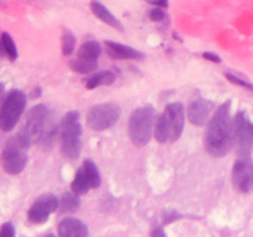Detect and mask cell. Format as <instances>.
Masks as SVG:
<instances>
[{"label": "cell", "instance_id": "cell-3", "mask_svg": "<svg viewBox=\"0 0 253 237\" xmlns=\"http://www.w3.org/2000/svg\"><path fill=\"white\" fill-rule=\"evenodd\" d=\"M61 152L67 159L76 160L82 151V125L79 113L73 110L66 114L59 126Z\"/></svg>", "mask_w": 253, "mask_h": 237}, {"label": "cell", "instance_id": "cell-16", "mask_svg": "<svg viewBox=\"0 0 253 237\" xmlns=\"http://www.w3.org/2000/svg\"><path fill=\"white\" fill-rule=\"evenodd\" d=\"M90 9L93 11V14L98 17L99 20H101L103 22L108 24L109 26L114 27V29L119 30V31H124V26L120 21L118 20V17L110 12V10L105 6L104 4H101L98 0H93L90 2Z\"/></svg>", "mask_w": 253, "mask_h": 237}, {"label": "cell", "instance_id": "cell-7", "mask_svg": "<svg viewBox=\"0 0 253 237\" xmlns=\"http://www.w3.org/2000/svg\"><path fill=\"white\" fill-rule=\"evenodd\" d=\"M26 94L20 89H14L7 94L0 110V128L4 132L15 128L26 109Z\"/></svg>", "mask_w": 253, "mask_h": 237}, {"label": "cell", "instance_id": "cell-21", "mask_svg": "<svg viewBox=\"0 0 253 237\" xmlns=\"http://www.w3.org/2000/svg\"><path fill=\"white\" fill-rule=\"evenodd\" d=\"M0 42H1V51L10 61H15L19 57V53H17L16 44H15L14 40L10 36L7 32H2L1 39H0Z\"/></svg>", "mask_w": 253, "mask_h": 237}, {"label": "cell", "instance_id": "cell-22", "mask_svg": "<svg viewBox=\"0 0 253 237\" xmlns=\"http://www.w3.org/2000/svg\"><path fill=\"white\" fill-rule=\"evenodd\" d=\"M76 48V36L69 30H63L62 34V53L63 56L69 57L73 54Z\"/></svg>", "mask_w": 253, "mask_h": 237}, {"label": "cell", "instance_id": "cell-17", "mask_svg": "<svg viewBox=\"0 0 253 237\" xmlns=\"http://www.w3.org/2000/svg\"><path fill=\"white\" fill-rule=\"evenodd\" d=\"M115 80L116 74L113 71H103L89 77L85 81V86L86 89L91 90V89H95L101 85H111L115 83Z\"/></svg>", "mask_w": 253, "mask_h": 237}, {"label": "cell", "instance_id": "cell-28", "mask_svg": "<svg viewBox=\"0 0 253 237\" xmlns=\"http://www.w3.org/2000/svg\"><path fill=\"white\" fill-rule=\"evenodd\" d=\"M147 2L150 4L156 5V6H160V7H167L168 6V0H147Z\"/></svg>", "mask_w": 253, "mask_h": 237}, {"label": "cell", "instance_id": "cell-27", "mask_svg": "<svg viewBox=\"0 0 253 237\" xmlns=\"http://www.w3.org/2000/svg\"><path fill=\"white\" fill-rule=\"evenodd\" d=\"M203 58L207 59V61L214 62V63H221V58L217 54L211 53V52H204L203 53Z\"/></svg>", "mask_w": 253, "mask_h": 237}, {"label": "cell", "instance_id": "cell-5", "mask_svg": "<svg viewBox=\"0 0 253 237\" xmlns=\"http://www.w3.org/2000/svg\"><path fill=\"white\" fill-rule=\"evenodd\" d=\"M49 123V110L43 104L34 106L31 110L27 113L22 123L21 130L17 132V135L25 141L29 146L35 145L40 142L43 138L44 133L48 130Z\"/></svg>", "mask_w": 253, "mask_h": 237}, {"label": "cell", "instance_id": "cell-25", "mask_svg": "<svg viewBox=\"0 0 253 237\" xmlns=\"http://www.w3.org/2000/svg\"><path fill=\"white\" fill-rule=\"evenodd\" d=\"M1 237H14L15 236V227L11 222H5L2 224L1 230H0Z\"/></svg>", "mask_w": 253, "mask_h": 237}, {"label": "cell", "instance_id": "cell-18", "mask_svg": "<svg viewBox=\"0 0 253 237\" xmlns=\"http://www.w3.org/2000/svg\"><path fill=\"white\" fill-rule=\"evenodd\" d=\"M81 206V199L79 195L76 193H64L61 198H59V211L62 214H72L76 212Z\"/></svg>", "mask_w": 253, "mask_h": 237}, {"label": "cell", "instance_id": "cell-13", "mask_svg": "<svg viewBox=\"0 0 253 237\" xmlns=\"http://www.w3.org/2000/svg\"><path fill=\"white\" fill-rule=\"evenodd\" d=\"M212 110V103L205 100L204 98H197L190 101L188 106V120L194 126L202 127L207 125L210 120V114Z\"/></svg>", "mask_w": 253, "mask_h": 237}, {"label": "cell", "instance_id": "cell-15", "mask_svg": "<svg viewBox=\"0 0 253 237\" xmlns=\"http://www.w3.org/2000/svg\"><path fill=\"white\" fill-rule=\"evenodd\" d=\"M108 54L114 59H143L145 54L133 47L118 43L114 41H105Z\"/></svg>", "mask_w": 253, "mask_h": 237}, {"label": "cell", "instance_id": "cell-1", "mask_svg": "<svg viewBox=\"0 0 253 237\" xmlns=\"http://www.w3.org/2000/svg\"><path fill=\"white\" fill-rule=\"evenodd\" d=\"M236 145L235 120L231 118V101H225L210 118L205 132V150L212 157L226 156Z\"/></svg>", "mask_w": 253, "mask_h": 237}, {"label": "cell", "instance_id": "cell-6", "mask_svg": "<svg viewBox=\"0 0 253 237\" xmlns=\"http://www.w3.org/2000/svg\"><path fill=\"white\" fill-rule=\"evenodd\" d=\"M29 147L30 146L19 135L7 140L1 153V164L7 174H20L25 169L29 157Z\"/></svg>", "mask_w": 253, "mask_h": 237}, {"label": "cell", "instance_id": "cell-8", "mask_svg": "<svg viewBox=\"0 0 253 237\" xmlns=\"http://www.w3.org/2000/svg\"><path fill=\"white\" fill-rule=\"evenodd\" d=\"M121 116V108L116 103L94 105L86 114V123L94 131H105L113 127Z\"/></svg>", "mask_w": 253, "mask_h": 237}, {"label": "cell", "instance_id": "cell-24", "mask_svg": "<svg viewBox=\"0 0 253 237\" xmlns=\"http://www.w3.org/2000/svg\"><path fill=\"white\" fill-rule=\"evenodd\" d=\"M165 17H166V12L163 11V7L156 6L155 9H152L150 11V19L152 20V21H155V22L162 21Z\"/></svg>", "mask_w": 253, "mask_h": 237}, {"label": "cell", "instance_id": "cell-29", "mask_svg": "<svg viewBox=\"0 0 253 237\" xmlns=\"http://www.w3.org/2000/svg\"><path fill=\"white\" fill-rule=\"evenodd\" d=\"M152 236H166V232L163 231L162 227H160V229L156 227L155 231H152Z\"/></svg>", "mask_w": 253, "mask_h": 237}, {"label": "cell", "instance_id": "cell-14", "mask_svg": "<svg viewBox=\"0 0 253 237\" xmlns=\"http://www.w3.org/2000/svg\"><path fill=\"white\" fill-rule=\"evenodd\" d=\"M57 232L61 237H86L89 235L88 226L76 217H64L57 226Z\"/></svg>", "mask_w": 253, "mask_h": 237}, {"label": "cell", "instance_id": "cell-26", "mask_svg": "<svg viewBox=\"0 0 253 237\" xmlns=\"http://www.w3.org/2000/svg\"><path fill=\"white\" fill-rule=\"evenodd\" d=\"M165 224H170V222L175 221V220L180 219V215L177 214L175 211H168L165 214Z\"/></svg>", "mask_w": 253, "mask_h": 237}, {"label": "cell", "instance_id": "cell-4", "mask_svg": "<svg viewBox=\"0 0 253 237\" xmlns=\"http://www.w3.org/2000/svg\"><path fill=\"white\" fill-rule=\"evenodd\" d=\"M156 111L153 105L146 104L135 109L128 118V136L136 147H143L150 141L155 122Z\"/></svg>", "mask_w": 253, "mask_h": 237}, {"label": "cell", "instance_id": "cell-10", "mask_svg": "<svg viewBox=\"0 0 253 237\" xmlns=\"http://www.w3.org/2000/svg\"><path fill=\"white\" fill-rule=\"evenodd\" d=\"M59 207V199L52 193H46V194L40 195L30 207L27 212V219L31 224L42 225L48 220V216L53 214Z\"/></svg>", "mask_w": 253, "mask_h": 237}, {"label": "cell", "instance_id": "cell-23", "mask_svg": "<svg viewBox=\"0 0 253 237\" xmlns=\"http://www.w3.org/2000/svg\"><path fill=\"white\" fill-rule=\"evenodd\" d=\"M225 77H226L227 80L231 81V83H234V84H236V85L242 86V88H246V89H249V90H253V84L250 83V81H247L246 79H242V78H240V77L234 76V74H231V73H226L225 74Z\"/></svg>", "mask_w": 253, "mask_h": 237}, {"label": "cell", "instance_id": "cell-20", "mask_svg": "<svg viewBox=\"0 0 253 237\" xmlns=\"http://www.w3.org/2000/svg\"><path fill=\"white\" fill-rule=\"evenodd\" d=\"M71 188H72V192L76 193V194H78L79 197H81V195L86 194V193L91 189L90 183H89V180L86 179V177H85V174H84L82 167L77 170L76 175H74L73 182H72Z\"/></svg>", "mask_w": 253, "mask_h": 237}, {"label": "cell", "instance_id": "cell-2", "mask_svg": "<svg viewBox=\"0 0 253 237\" xmlns=\"http://www.w3.org/2000/svg\"><path fill=\"white\" fill-rule=\"evenodd\" d=\"M185 113L182 103H170L158 116L155 126V137L160 143H173L179 140L184 130Z\"/></svg>", "mask_w": 253, "mask_h": 237}, {"label": "cell", "instance_id": "cell-11", "mask_svg": "<svg viewBox=\"0 0 253 237\" xmlns=\"http://www.w3.org/2000/svg\"><path fill=\"white\" fill-rule=\"evenodd\" d=\"M235 136L240 156H250L253 148V122L245 111H239L236 114Z\"/></svg>", "mask_w": 253, "mask_h": 237}, {"label": "cell", "instance_id": "cell-9", "mask_svg": "<svg viewBox=\"0 0 253 237\" xmlns=\"http://www.w3.org/2000/svg\"><path fill=\"white\" fill-rule=\"evenodd\" d=\"M101 48L99 42L90 40L79 47L76 59L71 62V67L74 72L81 74H88L98 68V58L100 57Z\"/></svg>", "mask_w": 253, "mask_h": 237}, {"label": "cell", "instance_id": "cell-12", "mask_svg": "<svg viewBox=\"0 0 253 237\" xmlns=\"http://www.w3.org/2000/svg\"><path fill=\"white\" fill-rule=\"evenodd\" d=\"M232 182L241 193L253 192V162L250 156H241L232 168Z\"/></svg>", "mask_w": 253, "mask_h": 237}, {"label": "cell", "instance_id": "cell-19", "mask_svg": "<svg viewBox=\"0 0 253 237\" xmlns=\"http://www.w3.org/2000/svg\"><path fill=\"white\" fill-rule=\"evenodd\" d=\"M82 169H83L84 174H85L86 179L90 183L91 189H96V188L100 187L101 184V177L100 173H99L98 167H96L95 163L91 159H85L82 165Z\"/></svg>", "mask_w": 253, "mask_h": 237}]
</instances>
